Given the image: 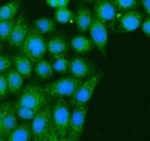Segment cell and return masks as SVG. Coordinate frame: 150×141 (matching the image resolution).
<instances>
[{
	"label": "cell",
	"mask_w": 150,
	"mask_h": 141,
	"mask_svg": "<svg viewBox=\"0 0 150 141\" xmlns=\"http://www.w3.org/2000/svg\"><path fill=\"white\" fill-rule=\"evenodd\" d=\"M21 48L22 54L28 57L32 63H36L46 54L47 42L42 34L32 28L29 30Z\"/></svg>",
	"instance_id": "1"
},
{
	"label": "cell",
	"mask_w": 150,
	"mask_h": 141,
	"mask_svg": "<svg viewBox=\"0 0 150 141\" xmlns=\"http://www.w3.org/2000/svg\"><path fill=\"white\" fill-rule=\"evenodd\" d=\"M43 88L36 85H29L21 92L15 104L39 111L48 104V98Z\"/></svg>",
	"instance_id": "2"
},
{
	"label": "cell",
	"mask_w": 150,
	"mask_h": 141,
	"mask_svg": "<svg viewBox=\"0 0 150 141\" xmlns=\"http://www.w3.org/2000/svg\"><path fill=\"white\" fill-rule=\"evenodd\" d=\"M83 82L82 79L73 76H63L44 87L47 95L54 98L71 97Z\"/></svg>",
	"instance_id": "3"
},
{
	"label": "cell",
	"mask_w": 150,
	"mask_h": 141,
	"mask_svg": "<svg viewBox=\"0 0 150 141\" xmlns=\"http://www.w3.org/2000/svg\"><path fill=\"white\" fill-rule=\"evenodd\" d=\"M70 112L64 98H59L51 108L52 123L59 138L66 137L68 133Z\"/></svg>",
	"instance_id": "4"
},
{
	"label": "cell",
	"mask_w": 150,
	"mask_h": 141,
	"mask_svg": "<svg viewBox=\"0 0 150 141\" xmlns=\"http://www.w3.org/2000/svg\"><path fill=\"white\" fill-rule=\"evenodd\" d=\"M53 126L51 107L46 105L37 113L31 123V132L34 141H42Z\"/></svg>",
	"instance_id": "5"
},
{
	"label": "cell",
	"mask_w": 150,
	"mask_h": 141,
	"mask_svg": "<svg viewBox=\"0 0 150 141\" xmlns=\"http://www.w3.org/2000/svg\"><path fill=\"white\" fill-rule=\"evenodd\" d=\"M102 74L97 73L83 82L71 96L70 103L74 107L86 105L93 95L94 92L101 79Z\"/></svg>",
	"instance_id": "6"
},
{
	"label": "cell",
	"mask_w": 150,
	"mask_h": 141,
	"mask_svg": "<svg viewBox=\"0 0 150 141\" xmlns=\"http://www.w3.org/2000/svg\"><path fill=\"white\" fill-rule=\"evenodd\" d=\"M88 107L86 105L76 107L70 113L67 137L78 141L81 137L84 129Z\"/></svg>",
	"instance_id": "7"
},
{
	"label": "cell",
	"mask_w": 150,
	"mask_h": 141,
	"mask_svg": "<svg viewBox=\"0 0 150 141\" xmlns=\"http://www.w3.org/2000/svg\"><path fill=\"white\" fill-rule=\"evenodd\" d=\"M89 30L91 36V41L93 43L94 46H95L97 48L105 55L108 41L107 27L102 22L93 16Z\"/></svg>",
	"instance_id": "8"
},
{
	"label": "cell",
	"mask_w": 150,
	"mask_h": 141,
	"mask_svg": "<svg viewBox=\"0 0 150 141\" xmlns=\"http://www.w3.org/2000/svg\"><path fill=\"white\" fill-rule=\"evenodd\" d=\"M94 14L96 19L106 26L115 21L117 17V10L111 0H95Z\"/></svg>",
	"instance_id": "9"
},
{
	"label": "cell",
	"mask_w": 150,
	"mask_h": 141,
	"mask_svg": "<svg viewBox=\"0 0 150 141\" xmlns=\"http://www.w3.org/2000/svg\"><path fill=\"white\" fill-rule=\"evenodd\" d=\"M29 30L26 19L23 16H20L15 21L11 33L7 40L8 43L15 48H21Z\"/></svg>",
	"instance_id": "10"
},
{
	"label": "cell",
	"mask_w": 150,
	"mask_h": 141,
	"mask_svg": "<svg viewBox=\"0 0 150 141\" xmlns=\"http://www.w3.org/2000/svg\"><path fill=\"white\" fill-rule=\"evenodd\" d=\"M143 18V14L136 10L125 12L119 19V29L122 32H133L142 25Z\"/></svg>",
	"instance_id": "11"
},
{
	"label": "cell",
	"mask_w": 150,
	"mask_h": 141,
	"mask_svg": "<svg viewBox=\"0 0 150 141\" xmlns=\"http://www.w3.org/2000/svg\"><path fill=\"white\" fill-rule=\"evenodd\" d=\"M93 71L92 66L89 62L81 57H76L70 61L68 72L71 76L83 79L89 76Z\"/></svg>",
	"instance_id": "12"
},
{
	"label": "cell",
	"mask_w": 150,
	"mask_h": 141,
	"mask_svg": "<svg viewBox=\"0 0 150 141\" xmlns=\"http://www.w3.org/2000/svg\"><path fill=\"white\" fill-rule=\"evenodd\" d=\"M69 51V45L65 38L62 35L52 37L47 42V51L52 57H65Z\"/></svg>",
	"instance_id": "13"
},
{
	"label": "cell",
	"mask_w": 150,
	"mask_h": 141,
	"mask_svg": "<svg viewBox=\"0 0 150 141\" xmlns=\"http://www.w3.org/2000/svg\"><path fill=\"white\" fill-rule=\"evenodd\" d=\"M12 63L14 66V69L18 72L23 78L29 79L33 71V63L28 57L23 54H18L13 56Z\"/></svg>",
	"instance_id": "14"
},
{
	"label": "cell",
	"mask_w": 150,
	"mask_h": 141,
	"mask_svg": "<svg viewBox=\"0 0 150 141\" xmlns=\"http://www.w3.org/2000/svg\"><path fill=\"white\" fill-rule=\"evenodd\" d=\"M17 115L14 110V106H12L5 115L0 121V136L7 137V135L18 126Z\"/></svg>",
	"instance_id": "15"
},
{
	"label": "cell",
	"mask_w": 150,
	"mask_h": 141,
	"mask_svg": "<svg viewBox=\"0 0 150 141\" xmlns=\"http://www.w3.org/2000/svg\"><path fill=\"white\" fill-rule=\"evenodd\" d=\"M92 17L91 10L87 7L80 6L77 10L76 14H75V22L78 30L80 32H86L89 30V28L92 23Z\"/></svg>",
	"instance_id": "16"
},
{
	"label": "cell",
	"mask_w": 150,
	"mask_h": 141,
	"mask_svg": "<svg viewBox=\"0 0 150 141\" xmlns=\"http://www.w3.org/2000/svg\"><path fill=\"white\" fill-rule=\"evenodd\" d=\"M32 137L29 123H24L18 125L8 135L6 141H30Z\"/></svg>",
	"instance_id": "17"
},
{
	"label": "cell",
	"mask_w": 150,
	"mask_h": 141,
	"mask_svg": "<svg viewBox=\"0 0 150 141\" xmlns=\"http://www.w3.org/2000/svg\"><path fill=\"white\" fill-rule=\"evenodd\" d=\"M6 79L9 93H18L21 91L24 78L14 68H11L8 70L6 75Z\"/></svg>",
	"instance_id": "18"
},
{
	"label": "cell",
	"mask_w": 150,
	"mask_h": 141,
	"mask_svg": "<svg viewBox=\"0 0 150 141\" xmlns=\"http://www.w3.org/2000/svg\"><path fill=\"white\" fill-rule=\"evenodd\" d=\"M21 1L12 0L0 6V21L13 20L19 11Z\"/></svg>",
	"instance_id": "19"
},
{
	"label": "cell",
	"mask_w": 150,
	"mask_h": 141,
	"mask_svg": "<svg viewBox=\"0 0 150 141\" xmlns=\"http://www.w3.org/2000/svg\"><path fill=\"white\" fill-rule=\"evenodd\" d=\"M70 46L74 51L81 54L89 52L94 47L92 41L83 35L73 37L70 41Z\"/></svg>",
	"instance_id": "20"
},
{
	"label": "cell",
	"mask_w": 150,
	"mask_h": 141,
	"mask_svg": "<svg viewBox=\"0 0 150 141\" xmlns=\"http://www.w3.org/2000/svg\"><path fill=\"white\" fill-rule=\"evenodd\" d=\"M34 28L42 35L52 34L55 32L57 24L49 18L41 17L34 21Z\"/></svg>",
	"instance_id": "21"
},
{
	"label": "cell",
	"mask_w": 150,
	"mask_h": 141,
	"mask_svg": "<svg viewBox=\"0 0 150 141\" xmlns=\"http://www.w3.org/2000/svg\"><path fill=\"white\" fill-rule=\"evenodd\" d=\"M34 71L40 79H47L52 76L54 70L51 63L42 59L35 63Z\"/></svg>",
	"instance_id": "22"
},
{
	"label": "cell",
	"mask_w": 150,
	"mask_h": 141,
	"mask_svg": "<svg viewBox=\"0 0 150 141\" xmlns=\"http://www.w3.org/2000/svg\"><path fill=\"white\" fill-rule=\"evenodd\" d=\"M54 18L57 22L60 24H67L75 19V14L67 7L57 8L54 13Z\"/></svg>",
	"instance_id": "23"
},
{
	"label": "cell",
	"mask_w": 150,
	"mask_h": 141,
	"mask_svg": "<svg viewBox=\"0 0 150 141\" xmlns=\"http://www.w3.org/2000/svg\"><path fill=\"white\" fill-rule=\"evenodd\" d=\"M51 63L55 71L62 74H64L68 72L70 61L65 57H52V62Z\"/></svg>",
	"instance_id": "24"
},
{
	"label": "cell",
	"mask_w": 150,
	"mask_h": 141,
	"mask_svg": "<svg viewBox=\"0 0 150 141\" xmlns=\"http://www.w3.org/2000/svg\"><path fill=\"white\" fill-rule=\"evenodd\" d=\"M117 10L127 12L135 10L138 6L139 0H111Z\"/></svg>",
	"instance_id": "25"
},
{
	"label": "cell",
	"mask_w": 150,
	"mask_h": 141,
	"mask_svg": "<svg viewBox=\"0 0 150 141\" xmlns=\"http://www.w3.org/2000/svg\"><path fill=\"white\" fill-rule=\"evenodd\" d=\"M14 110L18 117L26 120H32L38 112L35 110L27 108V107L17 105V104L14 105Z\"/></svg>",
	"instance_id": "26"
},
{
	"label": "cell",
	"mask_w": 150,
	"mask_h": 141,
	"mask_svg": "<svg viewBox=\"0 0 150 141\" xmlns=\"http://www.w3.org/2000/svg\"><path fill=\"white\" fill-rule=\"evenodd\" d=\"M16 19L0 21V41H7L14 26Z\"/></svg>",
	"instance_id": "27"
},
{
	"label": "cell",
	"mask_w": 150,
	"mask_h": 141,
	"mask_svg": "<svg viewBox=\"0 0 150 141\" xmlns=\"http://www.w3.org/2000/svg\"><path fill=\"white\" fill-rule=\"evenodd\" d=\"M12 65H13L12 60L8 57L0 55V73L10 70Z\"/></svg>",
	"instance_id": "28"
},
{
	"label": "cell",
	"mask_w": 150,
	"mask_h": 141,
	"mask_svg": "<svg viewBox=\"0 0 150 141\" xmlns=\"http://www.w3.org/2000/svg\"><path fill=\"white\" fill-rule=\"evenodd\" d=\"M8 92L7 82L6 76L3 73H0V98H2Z\"/></svg>",
	"instance_id": "29"
},
{
	"label": "cell",
	"mask_w": 150,
	"mask_h": 141,
	"mask_svg": "<svg viewBox=\"0 0 150 141\" xmlns=\"http://www.w3.org/2000/svg\"><path fill=\"white\" fill-rule=\"evenodd\" d=\"M42 141H59V138L58 135H57V132L54 129V126H51V128L47 132Z\"/></svg>",
	"instance_id": "30"
},
{
	"label": "cell",
	"mask_w": 150,
	"mask_h": 141,
	"mask_svg": "<svg viewBox=\"0 0 150 141\" xmlns=\"http://www.w3.org/2000/svg\"><path fill=\"white\" fill-rule=\"evenodd\" d=\"M12 106H13V104H10V103L0 104V121L4 118V116L5 115L6 113L8 112V110H10Z\"/></svg>",
	"instance_id": "31"
},
{
	"label": "cell",
	"mask_w": 150,
	"mask_h": 141,
	"mask_svg": "<svg viewBox=\"0 0 150 141\" xmlns=\"http://www.w3.org/2000/svg\"><path fill=\"white\" fill-rule=\"evenodd\" d=\"M142 29L146 36L150 37V17L146 19L142 22Z\"/></svg>",
	"instance_id": "32"
},
{
	"label": "cell",
	"mask_w": 150,
	"mask_h": 141,
	"mask_svg": "<svg viewBox=\"0 0 150 141\" xmlns=\"http://www.w3.org/2000/svg\"><path fill=\"white\" fill-rule=\"evenodd\" d=\"M142 6L150 17V0H141Z\"/></svg>",
	"instance_id": "33"
},
{
	"label": "cell",
	"mask_w": 150,
	"mask_h": 141,
	"mask_svg": "<svg viewBox=\"0 0 150 141\" xmlns=\"http://www.w3.org/2000/svg\"><path fill=\"white\" fill-rule=\"evenodd\" d=\"M70 0H57V8L67 7Z\"/></svg>",
	"instance_id": "34"
},
{
	"label": "cell",
	"mask_w": 150,
	"mask_h": 141,
	"mask_svg": "<svg viewBox=\"0 0 150 141\" xmlns=\"http://www.w3.org/2000/svg\"><path fill=\"white\" fill-rule=\"evenodd\" d=\"M46 4L52 8H57V0H45Z\"/></svg>",
	"instance_id": "35"
},
{
	"label": "cell",
	"mask_w": 150,
	"mask_h": 141,
	"mask_svg": "<svg viewBox=\"0 0 150 141\" xmlns=\"http://www.w3.org/2000/svg\"><path fill=\"white\" fill-rule=\"evenodd\" d=\"M59 141H75L73 140L70 139L69 137H64V138H60Z\"/></svg>",
	"instance_id": "36"
},
{
	"label": "cell",
	"mask_w": 150,
	"mask_h": 141,
	"mask_svg": "<svg viewBox=\"0 0 150 141\" xmlns=\"http://www.w3.org/2000/svg\"><path fill=\"white\" fill-rule=\"evenodd\" d=\"M0 141H6L5 137H4L0 136Z\"/></svg>",
	"instance_id": "37"
},
{
	"label": "cell",
	"mask_w": 150,
	"mask_h": 141,
	"mask_svg": "<svg viewBox=\"0 0 150 141\" xmlns=\"http://www.w3.org/2000/svg\"><path fill=\"white\" fill-rule=\"evenodd\" d=\"M1 49H2V45H1V43H0V52L1 51Z\"/></svg>",
	"instance_id": "38"
},
{
	"label": "cell",
	"mask_w": 150,
	"mask_h": 141,
	"mask_svg": "<svg viewBox=\"0 0 150 141\" xmlns=\"http://www.w3.org/2000/svg\"><path fill=\"white\" fill-rule=\"evenodd\" d=\"M85 1H94V0H85Z\"/></svg>",
	"instance_id": "39"
}]
</instances>
